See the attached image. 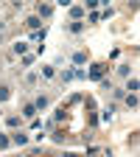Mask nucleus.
Instances as JSON below:
<instances>
[{"label": "nucleus", "instance_id": "1", "mask_svg": "<svg viewBox=\"0 0 140 157\" xmlns=\"http://www.w3.org/2000/svg\"><path fill=\"white\" fill-rule=\"evenodd\" d=\"M34 115H36V107H34V104H31V107H25V118H34Z\"/></svg>", "mask_w": 140, "mask_h": 157}]
</instances>
